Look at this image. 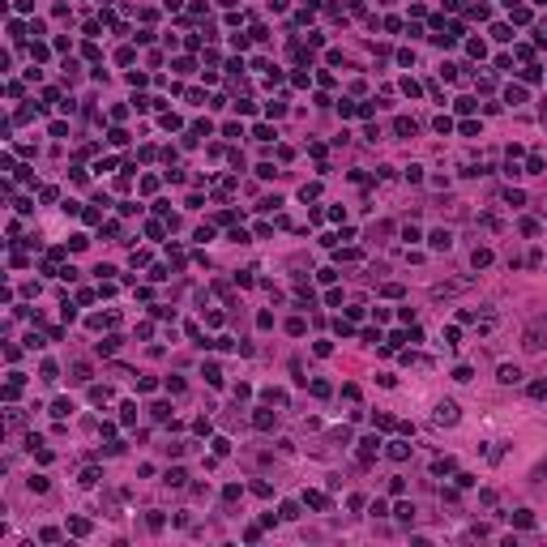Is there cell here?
Masks as SVG:
<instances>
[{"instance_id": "obj_1", "label": "cell", "mask_w": 547, "mask_h": 547, "mask_svg": "<svg viewBox=\"0 0 547 547\" xmlns=\"http://www.w3.org/2000/svg\"><path fill=\"white\" fill-rule=\"evenodd\" d=\"M475 287V278H449V282H436L432 287V299H453V295H466Z\"/></svg>"}, {"instance_id": "obj_2", "label": "cell", "mask_w": 547, "mask_h": 547, "mask_svg": "<svg viewBox=\"0 0 547 547\" xmlns=\"http://www.w3.org/2000/svg\"><path fill=\"white\" fill-rule=\"evenodd\" d=\"M521 346H526L530 355H534V351H543L547 346V325H530V330L521 334Z\"/></svg>"}, {"instance_id": "obj_3", "label": "cell", "mask_w": 547, "mask_h": 547, "mask_svg": "<svg viewBox=\"0 0 547 547\" xmlns=\"http://www.w3.org/2000/svg\"><path fill=\"white\" fill-rule=\"evenodd\" d=\"M432 423H436V428H453V423H457V402H441V406H436V415H432Z\"/></svg>"}, {"instance_id": "obj_4", "label": "cell", "mask_w": 547, "mask_h": 547, "mask_svg": "<svg viewBox=\"0 0 547 547\" xmlns=\"http://www.w3.org/2000/svg\"><path fill=\"white\" fill-rule=\"evenodd\" d=\"M470 325L479 330V338H488V334H496V325H500V317H496V312H483V317H475Z\"/></svg>"}, {"instance_id": "obj_5", "label": "cell", "mask_w": 547, "mask_h": 547, "mask_svg": "<svg viewBox=\"0 0 547 547\" xmlns=\"http://www.w3.org/2000/svg\"><path fill=\"white\" fill-rule=\"evenodd\" d=\"M376 453H381V441H376V436H363V441H359V462L368 466V462H372Z\"/></svg>"}, {"instance_id": "obj_6", "label": "cell", "mask_w": 547, "mask_h": 547, "mask_svg": "<svg viewBox=\"0 0 547 547\" xmlns=\"http://www.w3.org/2000/svg\"><path fill=\"white\" fill-rule=\"evenodd\" d=\"M496 381H500V385H517L521 381V368H517V363H500V368H496Z\"/></svg>"}, {"instance_id": "obj_7", "label": "cell", "mask_w": 547, "mask_h": 547, "mask_svg": "<svg viewBox=\"0 0 547 547\" xmlns=\"http://www.w3.org/2000/svg\"><path fill=\"white\" fill-rule=\"evenodd\" d=\"M428 239H432V248H436V252H449V248H453V235H449L445 227H441V231H432Z\"/></svg>"}, {"instance_id": "obj_8", "label": "cell", "mask_w": 547, "mask_h": 547, "mask_svg": "<svg viewBox=\"0 0 547 547\" xmlns=\"http://www.w3.org/2000/svg\"><path fill=\"white\" fill-rule=\"evenodd\" d=\"M385 453L393 457V462H406V457H410V445H406V441H389V445H385Z\"/></svg>"}, {"instance_id": "obj_9", "label": "cell", "mask_w": 547, "mask_h": 547, "mask_svg": "<svg viewBox=\"0 0 547 547\" xmlns=\"http://www.w3.org/2000/svg\"><path fill=\"white\" fill-rule=\"evenodd\" d=\"M415 128H419V124H415L410 116H398V120H393V133H398V137H415Z\"/></svg>"}, {"instance_id": "obj_10", "label": "cell", "mask_w": 547, "mask_h": 547, "mask_svg": "<svg viewBox=\"0 0 547 547\" xmlns=\"http://www.w3.org/2000/svg\"><path fill=\"white\" fill-rule=\"evenodd\" d=\"M252 423H257L261 432H274V423H278V415H274V410H257V415H252Z\"/></svg>"}, {"instance_id": "obj_11", "label": "cell", "mask_w": 547, "mask_h": 547, "mask_svg": "<svg viewBox=\"0 0 547 547\" xmlns=\"http://www.w3.org/2000/svg\"><path fill=\"white\" fill-rule=\"evenodd\" d=\"M509 521L521 526V530H530V526H534V513H530V509H517V513H509Z\"/></svg>"}, {"instance_id": "obj_12", "label": "cell", "mask_w": 547, "mask_h": 547, "mask_svg": "<svg viewBox=\"0 0 547 547\" xmlns=\"http://www.w3.org/2000/svg\"><path fill=\"white\" fill-rule=\"evenodd\" d=\"M184 470H180V466H171V470H167V475H163V483H167V488H184Z\"/></svg>"}, {"instance_id": "obj_13", "label": "cell", "mask_w": 547, "mask_h": 547, "mask_svg": "<svg viewBox=\"0 0 547 547\" xmlns=\"http://www.w3.org/2000/svg\"><path fill=\"white\" fill-rule=\"evenodd\" d=\"M470 265H475V270H488V265H492V252H488V248H475V252H470Z\"/></svg>"}, {"instance_id": "obj_14", "label": "cell", "mask_w": 547, "mask_h": 547, "mask_svg": "<svg viewBox=\"0 0 547 547\" xmlns=\"http://www.w3.org/2000/svg\"><path fill=\"white\" fill-rule=\"evenodd\" d=\"M432 475H453V457H436L432 462Z\"/></svg>"}, {"instance_id": "obj_15", "label": "cell", "mask_w": 547, "mask_h": 547, "mask_svg": "<svg viewBox=\"0 0 547 547\" xmlns=\"http://www.w3.org/2000/svg\"><path fill=\"white\" fill-rule=\"evenodd\" d=\"M509 13H513L517 26H526V21H530V9H526V5H509Z\"/></svg>"}, {"instance_id": "obj_16", "label": "cell", "mask_w": 547, "mask_h": 547, "mask_svg": "<svg viewBox=\"0 0 547 547\" xmlns=\"http://www.w3.org/2000/svg\"><path fill=\"white\" fill-rule=\"evenodd\" d=\"M52 415H56V419H64V415H73V402H69V398H60V402H52Z\"/></svg>"}, {"instance_id": "obj_17", "label": "cell", "mask_w": 547, "mask_h": 547, "mask_svg": "<svg viewBox=\"0 0 547 547\" xmlns=\"http://www.w3.org/2000/svg\"><path fill=\"white\" fill-rule=\"evenodd\" d=\"M265 402H270V406H287V393H282V389H265Z\"/></svg>"}, {"instance_id": "obj_18", "label": "cell", "mask_w": 547, "mask_h": 547, "mask_svg": "<svg viewBox=\"0 0 547 547\" xmlns=\"http://www.w3.org/2000/svg\"><path fill=\"white\" fill-rule=\"evenodd\" d=\"M393 513H398V521H406V526H410V521H415V505H398Z\"/></svg>"}, {"instance_id": "obj_19", "label": "cell", "mask_w": 547, "mask_h": 547, "mask_svg": "<svg viewBox=\"0 0 547 547\" xmlns=\"http://www.w3.org/2000/svg\"><path fill=\"white\" fill-rule=\"evenodd\" d=\"M505 99L517 107V103H526V90H521V86H509V90H505Z\"/></svg>"}, {"instance_id": "obj_20", "label": "cell", "mask_w": 547, "mask_h": 547, "mask_svg": "<svg viewBox=\"0 0 547 547\" xmlns=\"http://www.w3.org/2000/svg\"><path fill=\"white\" fill-rule=\"evenodd\" d=\"M73 381L86 385V381H90V363H73Z\"/></svg>"}, {"instance_id": "obj_21", "label": "cell", "mask_w": 547, "mask_h": 547, "mask_svg": "<svg viewBox=\"0 0 547 547\" xmlns=\"http://www.w3.org/2000/svg\"><path fill=\"white\" fill-rule=\"evenodd\" d=\"M26 488H30V492H47V475H30Z\"/></svg>"}, {"instance_id": "obj_22", "label": "cell", "mask_w": 547, "mask_h": 547, "mask_svg": "<svg viewBox=\"0 0 547 547\" xmlns=\"http://www.w3.org/2000/svg\"><path fill=\"white\" fill-rule=\"evenodd\" d=\"M205 381H210V385H223V372H218V363H205Z\"/></svg>"}, {"instance_id": "obj_23", "label": "cell", "mask_w": 547, "mask_h": 547, "mask_svg": "<svg viewBox=\"0 0 547 547\" xmlns=\"http://www.w3.org/2000/svg\"><path fill=\"white\" fill-rule=\"evenodd\" d=\"M299 197H303V201H317V197H321V184H303Z\"/></svg>"}, {"instance_id": "obj_24", "label": "cell", "mask_w": 547, "mask_h": 547, "mask_svg": "<svg viewBox=\"0 0 547 547\" xmlns=\"http://www.w3.org/2000/svg\"><path fill=\"white\" fill-rule=\"evenodd\" d=\"M69 530H73V534H90V521H86V517H73Z\"/></svg>"}, {"instance_id": "obj_25", "label": "cell", "mask_w": 547, "mask_h": 547, "mask_svg": "<svg viewBox=\"0 0 547 547\" xmlns=\"http://www.w3.org/2000/svg\"><path fill=\"white\" fill-rule=\"evenodd\" d=\"M303 500H308L312 509H330V500H325V496H321V492H308V496H303Z\"/></svg>"}, {"instance_id": "obj_26", "label": "cell", "mask_w": 547, "mask_h": 547, "mask_svg": "<svg viewBox=\"0 0 547 547\" xmlns=\"http://www.w3.org/2000/svg\"><path fill=\"white\" fill-rule=\"evenodd\" d=\"M526 176H543V159H539V154H530V163H526Z\"/></svg>"}, {"instance_id": "obj_27", "label": "cell", "mask_w": 547, "mask_h": 547, "mask_svg": "<svg viewBox=\"0 0 547 547\" xmlns=\"http://www.w3.org/2000/svg\"><path fill=\"white\" fill-rule=\"evenodd\" d=\"M505 201L509 205H521V201H526V192H521V188H505Z\"/></svg>"}, {"instance_id": "obj_28", "label": "cell", "mask_w": 547, "mask_h": 547, "mask_svg": "<svg viewBox=\"0 0 547 547\" xmlns=\"http://www.w3.org/2000/svg\"><path fill=\"white\" fill-rule=\"evenodd\" d=\"M120 351V338H107V342H99V355H116Z\"/></svg>"}, {"instance_id": "obj_29", "label": "cell", "mask_w": 547, "mask_h": 547, "mask_svg": "<svg viewBox=\"0 0 547 547\" xmlns=\"http://www.w3.org/2000/svg\"><path fill=\"white\" fill-rule=\"evenodd\" d=\"M120 410H124V415H120V419H124V423H137V402H124V406H120Z\"/></svg>"}, {"instance_id": "obj_30", "label": "cell", "mask_w": 547, "mask_h": 547, "mask_svg": "<svg viewBox=\"0 0 547 547\" xmlns=\"http://www.w3.org/2000/svg\"><path fill=\"white\" fill-rule=\"evenodd\" d=\"M107 398H112V389H107V385H103V389H99V385L90 389V402H107Z\"/></svg>"}, {"instance_id": "obj_31", "label": "cell", "mask_w": 547, "mask_h": 547, "mask_svg": "<svg viewBox=\"0 0 547 547\" xmlns=\"http://www.w3.org/2000/svg\"><path fill=\"white\" fill-rule=\"evenodd\" d=\"M77 483H81V488H94V483H99V470H81Z\"/></svg>"}, {"instance_id": "obj_32", "label": "cell", "mask_w": 547, "mask_h": 547, "mask_svg": "<svg viewBox=\"0 0 547 547\" xmlns=\"http://www.w3.org/2000/svg\"><path fill=\"white\" fill-rule=\"evenodd\" d=\"M312 393H317V398H330L334 389H330V381H312Z\"/></svg>"}, {"instance_id": "obj_33", "label": "cell", "mask_w": 547, "mask_h": 547, "mask_svg": "<svg viewBox=\"0 0 547 547\" xmlns=\"http://www.w3.org/2000/svg\"><path fill=\"white\" fill-rule=\"evenodd\" d=\"M150 415H154V419H167V415H171V406H167V402H154Z\"/></svg>"}, {"instance_id": "obj_34", "label": "cell", "mask_w": 547, "mask_h": 547, "mask_svg": "<svg viewBox=\"0 0 547 547\" xmlns=\"http://www.w3.org/2000/svg\"><path fill=\"white\" fill-rule=\"evenodd\" d=\"M214 453H218V457L231 453V441H227V436H218V441H214Z\"/></svg>"}, {"instance_id": "obj_35", "label": "cell", "mask_w": 547, "mask_h": 547, "mask_svg": "<svg viewBox=\"0 0 547 547\" xmlns=\"http://www.w3.org/2000/svg\"><path fill=\"white\" fill-rule=\"evenodd\" d=\"M252 137H257V141H274V128H265V124H257V128H252Z\"/></svg>"}, {"instance_id": "obj_36", "label": "cell", "mask_w": 547, "mask_h": 547, "mask_svg": "<svg viewBox=\"0 0 547 547\" xmlns=\"http://www.w3.org/2000/svg\"><path fill=\"white\" fill-rule=\"evenodd\" d=\"M530 398H534V402H539V398H547V381H534V385H530Z\"/></svg>"}, {"instance_id": "obj_37", "label": "cell", "mask_w": 547, "mask_h": 547, "mask_svg": "<svg viewBox=\"0 0 547 547\" xmlns=\"http://www.w3.org/2000/svg\"><path fill=\"white\" fill-rule=\"evenodd\" d=\"M470 376H475V372H470V368H466V363H462V368H453V381H462V385H466V381H470Z\"/></svg>"}, {"instance_id": "obj_38", "label": "cell", "mask_w": 547, "mask_h": 547, "mask_svg": "<svg viewBox=\"0 0 547 547\" xmlns=\"http://www.w3.org/2000/svg\"><path fill=\"white\" fill-rule=\"evenodd\" d=\"M492 34H496L500 43H509V39H513V30H509V26H492Z\"/></svg>"}, {"instance_id": "obj_39", "label": "cell", "mask_w": 547, "mask_h": 547, "mask_svg": "<svg viewBox=\"0 0 547 547\" xmlns=\"http://www.w3.org/2000/svg\"><path fill=\"white\" fill-rule=\"evenodd\" d=\"M303 330H308V325H303V321H299V317H295V321H287V334H295V338H299V334H303Z\"/></svg>"}]
</instances>
